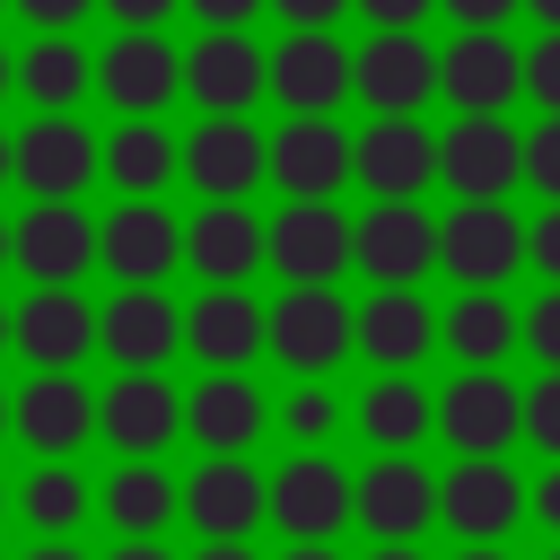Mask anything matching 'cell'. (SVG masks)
Returning a JSON list of instances; mask_svg holds the SVG:
<instances>
[{"label":"cell","instance_id":"1","mask_svg":"<svg viewBox=\"0 0 560 560\" xmlns=\"http://www.w3.org/2000/svg\"><path fill=\"white\" fill-rule=\"evenodd\" d=\"M341 525H359V472H341L332 455H289L271 472V534L280 542H341Z\"/></svg>","mask_w":560,"mask_h":560},{"label":"cell","instance_id":"2","mask_svg":"<svg viewBox=\"0 0 560 560\" xmlns=\"http://www.w3.org/2000/svg\"><path fill=\"white\" fill-rule=\"evenodd\" d=\"M359 350V306H341V289H289L271 306V359L298 385H324V368H341Z\"/></svg>","mask_w":560,"mask_h":560},{"label":"cell","instance_id":"3","mask_svg":"<svg viewBox=\"0 0 560 560\" xmlns=\"http://www.w3.org/2000/svg\"><path fill=\"white\" fill-rule=\"evenodd\" d=\"M359 262V219H341L332 201H289L271 219V271L289 289H332Z\"/></svg>","mask_w":560,"mask_h":560},{"label":"cell","instance_id":"4","mask_svg":"<svg viewBox=\"0 0 560 560\" xmlns=\"http://www.w3.org/2000/svg\"><path fill=\"white\" fill-rule=\"evenodd\" d=\"M184 525L201 542H245L254 525H271V481L245 455H201L184 472Z\"/></svg>","mask_w":560,"mask_h":560},{"label":"cell","instance_id":"5","mask_svg":"<svg viewBox=\"0 0 560 560\" xmlns=\"http://www.w3.org/2000/svg\"><path fill=\"white\" fill-rule=\"evenodd\" d=\"M438 262L464 280V289H499L516 262H525V219L508 201H455L438 219Z\"/></svg>","mask_w":560,"mask_h":560},{"label":"cell","instance_id":"6","mask_svg":"<svg viewBox=\"0 0 560 560\" xmlns=\"http://www.w3.org/2000/svg\"><path fill=\"white\" fill-rule=\"evenodd\" d=\"M438 438L455 455H508L525 438V394L499 376V368H464L446 394H438Z\"/></svg>","mask_w":560,"mask_h":560},{"label":"cell","instance_id":"7","mask_svg":"<svg viewBox=\"0 0 560 560\" xmlns=\"http://www.w3.org/2000/svg\"><path fill=\"white\" fill-rule=\"evenodd\" d=\"M525 516V481L508 472V455H455V472H438V525L455 542H499Z\"/></svg>","mask_w":560,"mask_h":560},{"label":"cell","instance_id":"8","mask_svg":"<svg viewBox=\"0 0 560 560\" xmlns=\"http://www.w3.org/2000/svg\"><path fill=\"white\" fill-rule=\"evenodd\" d=\"M525 175V140L499 114H455V131H438V184L455 201H499Z\"/></svg>","mask_w":560,"mask_h":560},{"label":"cell","instance_id":"9","mask_svg":"<svg viewBox=\"0 0 560 560\" xmlns=\"http://www.w3.org/2000/svg\"><path fill=\"white\" fill-rule=\"evenodd\" d=\"M9 438H26L35 464H70L96 438V394L79 376H26L9 394Z\"/></svg>","mask_w":560,"mask_h":560},{"label":"cell","instance_id":"10","mask_svg":"<svg viewBox=\"0 0 560 560\" xmlns=\"http://www.w3.org/2000/svg\"><path fill=\"white\" fill-rule=\"evenodd\" d=\"M175 341H184V306L166 289H114L96 306V350L122 376H158V359H175Z\"/></svg>","mask_w":560,"mask_h":560},{"label":"cell","instance_id":"11","mask_svg":"<svg viewBox=\"0 0 560 560\" xmlns=\"http://www.w3.org/2000/svg\"><path fill=\"white\" fill-rule=\"evenodd\" d=\"M96 429H105V446L122 464H158L175 446V429H184V394L166 376H114L96 394Z\"/></svg>","mask_w":560,"mask_h":560},{"label":"cell","instance_id":"12","mask_svg":"<svg viewBox=\"0 0 560 560\" xmlns=\"http://www.w3.org/2000/svg\"><path fill=\"white\" fill-rule=\"evenodd\" d=\"M9 262L35 280V289H79V271L96 262V219L79 201H35L9 236Z\"/></svg>","mask_w":560,"mask_h":560},{"label":"cell","instance_id":"13","mask_svg":"<svg viewBox=\"0 0 560 560\" xmlns=\"http://www.w3.org/2000/svg\"><path fill=\"white\" fill-rule=\"evenodd\" d=\"M184 350L210 368V376H245L254 350H271V306H254L245 289H201L184 306Z\"/></svg>","mask_w":560,"mask_h":560},{"label":"cell","instance_id":"14","mask_svg":"<svg viewBox=\"0 0 560 560\" xmlns=\"http://www.w3.org/2000/svg\"><path fill=\"white\" fill-rule=\"evenodd\" d=\"M184 175L201 201H245L262 175H271V140L245 122V114H210L192 140H184Z\"/></svg>","mask_w":560,"mask_h":560},{"label":"cell","instance_id":"15","mask_svg":"<svg viewBox=\"0 0 560 560\" xmlns=\"http://www.w3.org/2000/svg\"><path fill=\"white\" fill-rule=\"evenodd\" d=\"M359 175V140L324 114V122H280L271 131V184L289 201H332L341 184Z\"/></svg>","mask_w":560,"mask_h":560},{"label":"cell","instance_id":"16","mask_svg":"<svg viewBox=\"0 0 560 560\" xmlns=\"http://www.w3.org/2000/svg\"><path fill=\"white\" fill-rule=\"evenodd\" d=\"M18 350L35 376H79V359L96 350V306L79 289H26V306H9Z\"/></svg>","mask_w":560,"mask_h":560},{"label":"cell","instance_id":"17","mask_svg":"<svg viewBox=\"0 0 560 560\" xmlns=\"http://www.w3.org/2000/svg\"><path fill=\"white\" fill-rule=\"evenodd\" d=\"M359 525L376 542H420L438 525V472L420 455H376L359 472Z\"/></svg>","mask_w":560,"mask_h":560},{"label":"cell","instance_id":"18","mask_svg":"<svg viewBox=\"0 0 560 560\" xmlns=\"http://www.w3.org/2000/svg\"><path fill=\"white\" fill-rule=\"evenodd\" d=\"M359 96L376 105V122H420V105L438 96V52L420 35H368V52H350Z\"/></svg>","mask_w":560,"mask_h":560},{"label":"cell","instance_id":"19","mask_svg":"<svg viewBox=\"0 0 560 560\" xmlns=\"http://www.w3.org/2000/svg\"><path fill=\"white\" fill-rule=\"evenodd\" d=\"M96 262H105L122 289H158V280L184 262V228H175V210H158V201H122V210L96 228Z\"/></svg>","mask_w":560,"mask_h":560},{"label":"cell","instance_id":"20","mask_svg":"<svg viewBox=\"0 0 560 560\" xmlns=\"http://www.w3.org/2000/svg\"><path fill=\"white\" fill-rule=\"evenodd\" d=\"M96 166H105V149L70 114H44V122L18 131V184H26V201H79Z\"/></svg>","mask_w":560,"mask_h":560},{"label":"cell","instance_id":"21","mask_svg":"<svg viewBox=\"0 0 560 560\" xmlns=\"http://www.w3.org/2000/svg\"><path fill=\"white\" fill-rule=\"evenodd\" d=\"M350 88H359V70H350V52L332 35H289L271 52V96L289 105V122H324Z\"/></svg>","mask_w":560,"mask_h":560},{"label":"cell","instance_id":"22","mask_svg":"<svg viewBox=\"0 0 560 560\" xmlns=\"http://www.w3.org/2000/svg\"><path fill=\"white\" fill-rule=\"evenodd\" d=\"M184 262H192L210 289H245V271L271 262V228H262L245 201H210V210H192V228H184Z\"/></svg>","mask_w":560,"mask_h":560},{"label":"cell","instance_id":"23","mask_svg":"<svg viewBox=\"0 0 560 560\" xmlns=\"http://www.w3.org/2000/svg\"><path fill=\"white\" fill-rule=\"evenodd\" d=\"M429 262H438V219H429L420 201H376V210L359 219V271H368L376 289H411Z\"/></svg>","mask_w":560,"mask_h":560},{"label":"cell","instance_id":"24","mask_svg":"<svg viewBox=\"0 0 560 560\" xmlns=\"http://www.w3.org/2000/svg\"><path fill=\"white\" fill-rule=\"evenodd\" d=\"M429 350H438V306H429L420 289H376V298L359 306V359H368L376 376H411Z\"/></svg>","mask_w":560,"mask_h":560},{"label":"cell","instance_id":"25","mask_svg":"<svg viewBox=\"0 0 560 560\" xmlns=\"http://www.w3.org/2000/svg\"><path fill=\"white\" fill-rule=\"evenodd\" d=\"M96 88H105V105H122L131 122H149V114L184 88V52H175L166 35H114L105 61H96Z\"/></svg>","mask_w":560,"mask_h":560},{"label":"cell","instance_id":"26","mask_svg":"<svg viewBox=\"0 0 560 560\" xmlns=\"http://www.w3.org/2000/svg\"><path fill=\"white\" fill-rule=\"evenodd\" d=\"M438 88L455 96V114H499L508 96H525V52L508 35H455L438 52Z\"/></svg>","mask_w":560,"mask_h":560},{"label":"cell","instance_id":"27","mask_svg":"<svg viewBox=\"0 0 560 560\" xmlns=\"http://www.w3.org/2000/svg\"><path fill=\"white\" fill-rule=\"evenodd\" d=\"M262 429H271V411H262V385L254 376H201L184 394V438L201 455H245Z\"/></svg>","mask_w":560,"mask_h":560},{"label":"cell","instance_id":"28","mask_svg":"<svg viewBox=\"0 0 560 560\" xmlns=\"http://www.w3.org/2000/svg\"><path fill=\"white\" fill-rule=\"evenodd\" d=\"M262 88H271V52H254L245 35H201L184 52V96L210 114H245Z\"/></svg>","mask_w":560,"mask_h":560},{"label":"cell","instance_id":"29","mask_svg":"<svg viewBox=\"0 0 560 560\" xmlns=\"http://www.w3.org/2000/svg\"><path fill=\"white\" fill-rule=\"evenodd\" d=\"M359 184L376 201H420V184H438V131H420V122H368L359 131Z\"/></svg>","mask_w":560,"mask_h":560},{"label":"cell","instance_id":"30","mask_svg":"<svg viewBox=\"0 0 560 560\" xmlns=\"http://www.w3.org/2000/svg\"><path fill=\"white\" fill-rule=\"evenodd\" d=\"M96 508H105V525H114L122 542H158V534L184 516V481L158 472V464H114L105 490H96Z\"/></svg>","mask_w":560,"mask_h":560},{"label":"cell","instance_id":"31","mask_svg":"<svg viewBox=\"0 0 560 560\" xmlns=\"http://www.w3.org/2000/svg\"><path fill=\"white\" fill-rule=\"evenodd\" d=\"M438 341L455 350V368H499V359L525 341V315H516L499 289H464V298L438 315Z\"/></svg>","mask_w":560,"mask_h":560},{"label":"cell","instance_id":"32","mask_svg":"<svg viewBox=\"0 0 560 560\" xmlns=\"http://www.w3.org/2000/svg\"><path fill=\"white\" fill-rule=\"evenodd\" d=\"M359 438L376 446V455H411L429 429H438V394L429 385H411V376H376L368 394H359Z\"/></svg>","mask_w":560,"mask_h":560},{"label":"cell","instance_id":"33","mask_svg":"<svg viewBox=\"0 0 560 560\" xmlns=\"http://www.w3.org/2000/svg\"><path fill=\"white\" fill-rule=\"evenodd\" d=\"M88 508H96V490H88L70 464H35V472L18 481V516L35 525V542H70V534L88 525Z\"/></svg>","mask_w":560,"mask_h":560},{"label":"cell","instance_id":"34","mask_svg":"<svg viewBox=\"0 0 560 560\" xmlns=\"http://www.w3.org/2000/svg\"><path fill=\"white\" fill-rule=\"evenodd\" d=\"M88 79H96V61H88L70 35H35L26 61H18V88H26L44 114H70V105L88 96Z\"/></svg>","mask_w":560,"mask_h":560},{"label":"cell","instance_id":"35","mask_svg":"<svg viewBox=\"0 0 560 560\" xmlns=\"http://www.w3.org/2000/svg\"><path fill=\"white\" fill-rule=\"evenodd\" d=\"M175 166H184V149H175V131H158V122H122V131L105 140V184H122L131 201H149Z\"/></svg>","mask_w":560,"mask_h":560},{"label":"cell","instance_id":"36","mask_svg":"<svg viewBox=\"0 0 560 560\" xmlns=\"http://www.w3.org/2000/svg\"><path fill=\"white\" fill-rule=\"evenodd\" d=\"M280 429H289V446H298V455H324V438L341 429V402H332V385H298V394L280 402Z\"/></svg>","mask_w":560,"mask_h":560},{"label":"cell","instance_id":"37","mask_svg":"<svg viewBox=\"0 0 560 560\" xmlns=\"http://www.w3.org/2000/svg\"><path fill=\"white\" fill-rule=\"evenodd\" d=\"M525 438L560 464V368H542V385H525Z\"/></svg>","mask_w":560,"mask_h":560},{"label":"cell","instance_id":"38","mask_svg":"<svg viewBox=\"0 0 560 560\" xmlns=\"http://www.w3.org/2000/svg\"><path fill=\"white\" fill-rule=\"evenodd\" d=\"M525 184L560 210V114H551L542 131H525Z\"/></svg>","mask_w":560,"mask_h":560},{"label":"cell","instance_id":"39","mask_svg":"<svg viewBox=\"0 0 560 560\" xmlns=\"http://www.w3.org/2000/svg\"><path fill=\"white\" fill-rule=\"evenodd\" d=\"M525 96H534L542 114H560V35H542V44L525 52Z\"/></svg>","mask_w":560,"mask_h":560},{"label":"cell","instance_id":"40","mask_svg":"<svg viewBox=\"0 0 560 560\" xmlns=\"http://www.w3.org/2000/svg\"><path fill=\"white\" fill-rule=\"evenodd\" d=\"M525 350H534L542 368H560V289H542V298L525 306Z\"/></svg>","mask_w":560,"mask_h":560},{"label":"cell","instance_id":"41","mask_svg":"<svg viewBox=\"0 0 560 560\" xmlns=\"http://www.w3.org/2000/svg\"><path fill=\"white\" fill-rule=\"evenodd\" d=\"M438 9H446V18L464 26V35H499V26H508V18L525 9V0H438Z\"/></svg>","mask_w":560,"mask_h":560},{"label":"cell","instance_id":"42","mask_svg":"<svg viewBox=\"0 0 560 560\" xmlns=\"http://www.w3.org/2000/svg\"><path fill=\"white\" fill-rule=\"evenodd\" d=\"M525 262H534V271L560 289V210H542V219L525 228Z\"/></svg>","mask_w":560,"mask_h":560},{"label":"cell","instance_id":"43","mask_svg":"<svg viewBox=\"0 0 560 560\" xmlns=\"http://www.w3.org/2000/svg\"><path fill=\"white\" fill-rule=\"evenodd\" d=\"M350 9H368L376 35H420V18H429L438 0H350Z\"/></svg>","mask_w":560,"mask_h":560},{"label":"cell","instance_id":"44","mask_svg":"<svg viewBox=\"0 0 560 560\" xmlns=\"http://www.w3.org/2000/svg\"><path fill=\"white\" fill-rule=\"evenodd\" d=\"M280 18H289V35H332V18L350 9V0H271Z\"/></svg>","mask_w":560,"mask_h":560},{"label":"cell","instance_id":"45","mask_svg":"<svg viewBox=\"0 0 560 560\" xmlns=\"http://www.w3.org/2000/svg\"><path fill=\"white\" fill-rule=\"evenodd\" d=\"M184 9H192L210 35H245V18H254V9H271V0H184Z\"/></svg>","mask_w":560,"mask_h":560},{"label":"cell","instance_id":"46","mask_svg":"<svg viewBox=\"0 0 560 560\" xmlns=\"http://www.w3.org/2000/svg\"><path fill=\"white\" fill-rule=\"evenodd\" d=\"M184 0H105V18H122V35H158V18H175Z\"/></svg>","mask_w":560,"mask_h":560},{"label":"cell","instance_id":"47","mask_svg":"<svg viewBox=\"0 0 560 560\" xmlns=\"http://www.w3.org/2000/svg\"><path fill=\"white\" fill-rule=\"evenodd\" d=\"M18 9H26V26H44V35H70V26H79L96 0H18Z\"/></svg>","mask_w":560,"mask_h":560},{"label":"cell","instance_id":"48","mask_svg":"<svg viewBox=\"0 0 560 560\" xmlns=\"http://www.w3.org/2000/svg\"><path fill=\"white\" fill-rule=\"evenodd\" d=\"M525 516H534L542 534H560V464H551V472H542V481L525 490Z\"/></svg>","mask_w":560,"mask_h":560},{"label":"cell","instance_id":"49","mask_svg":"<svg viewBox=\"0 0 560 560\" xmlns=\"http://www.w3.org/2000/svg\"><path fill=\"white\" fill-rule=\"evenodd\" d=\"M105 560H175V551H166V542H114Z\"/></svg>","mask_w":560,"mask_h":560},{"label":"cell","instance_id":"50","mask_svg":"<svg viewBox=\"0 0 560 560\" xmlns=\"http://www.w3.org/2000/svg\"><path fill=\"white\" fill-rule=\"evenodd\" d=\"M26 560H88L79 542H26Z\"/></svg>","mask_w":560,"mask_h":560},{"label":"cell","instance_id":"51","mask_svg":"<svg viewBox=\"0 0 560 560\" xmlns=\"http://www.w3.org/2000/svg\"><path fill=\"white\" fill-rule=\"evenodd\" d=\"M368 560H429V551H420V542H376Z\"/></svg>","mask_w":560,"mask_h":560},{"label":"cell","instance_id":"52","mask_svg":"<svg viewBox=\"0 0 560 560\" xmlns=\"http://www.w3.org/2000/svg\"><path fill=\"white\" fill-rule=\"evenodd\" d=\"M280 560H341V551H332V542H289Z\"/></svg>","mask_w":560,"mask_h":560},{"label":"cell","instance_id":"53","mask_svg":"<svg viewBox=\"0 0 560 560\" xmlns=\"http://www.w3.org/2000/svg\"><path fill=\"white\" fill-rule=\"evenodd\" d=\"M192 560H254V551H245V542H201Z\"/></svg>","mask_w":560,"mask_h":560},{"label":"cell","instance_id":"54","mask_svg":"<svg viewBox=\"0 0 560 560\" xmlns=\"http://www.w3.org/2000/svg\"><path fill=\"white\" fill-rule=\"evenodd\" d=\"M534 18H542V35H560V0H525Z\"/></svg>","mask_w":560,"mask_h":560},{"label":"cell","instance_id":"55","mask_svg":"<svg viewBox=\"0 0 560 560\" xmlns=\"http://www.w3.org/2000/svg\"><path fill=\"white\" fill-rule=\"evenodd\" d=\"M455 560H508V551H499V542H464Z\"/></svg>","mask_w":560,"mask_h":560},{"label":"cell","instance_id":"56","mask_svg":"<svg viewBox=\"0 0 560 560\" xmlns=\"http://www.w3.org/2000/svg\"><path fill=\"white\" fill-rule=\"evenodd\" d=\"M9 175H18V140L0 131V184H9Z\"/></svg>","mask_w":560,"mask_h":560},{"label":"cell","instance_id":"57","mask_svg":"<svg viewBox=\"0 0 560 560\" xmlns=\"http://www.w3.org/2000/svg\"><path fill=\"white\" fill-rule=\"evenodd\" d=\"M9 88H18V61H9V52H0V96H9Z\"/></svg>","mask_w":560,"mask_h":560},{"label":"cell","instance_id":"58","mask_svg":"<svg viewBox=\"0 0 560 560\" xmlns=\"http://www.w3.org/2000/svg\"><path fill=\"white\" fill-rule=\"evenodd\" d=\"M0 350H18V324H9V306H0Z\"/></svg>","mask_w":560,"mask_h":560},{"label":"cell","instance_id":"59","mask_svg":"<svg viewBox=\"0 0 560 560\" xmlns=\"http://www.w3.org/2000/svg\"><path fill=\"white\" fill-rule=\"evenodd\" d=\"M9 508H18V490H9V481H0V516H9Z\"/></svg>","mask_w":560,"mask_h":560},{"label":"cell","instance_id":"60","mask_svg":"<svg viewBox=\"0 0 560 560\" xmlns=\"http://www.w3.org/2000/svg\"><path fill=\"white\" fill-rule=\"evenodd\" d=\"M9 236H18V228H9V219H0V262H9Z\"/></svg>","mask_w":560,"mask_h":560},{"label":"cell","instance_id":"61","mask_svg":"<svg viewBox=\"0 0 560 560\" xmlns=\"http://www.w3.org/2000/svg\"><path fill=\"white\" fill-rule=\"evenodd\" d=\"M0 438H9V394H0Z\"/></svg>","mask_w":560,"mask_h":560},{"label":"cell","instance_id":"62","mask_svg":"<svg viewBox=\"0 0 560 560\" xmlns=\"http://www.w3.org/2000/svg\"><path fill=\"white\" fill-rule=\"evenodd\" d=\"M542 560H560V542H551V551H542Z\"/></svg>","mask_w":560,"mask_h":560},{"label":"cell","instance_id":"63","mask_svg":"<svg viewBox=\"0 0 560 560\" xmlns=\"http://www.w3.org/2000/svg\"><path fill=\"white\" fill-rule=\"evenodd\" d=\"M0 9H9V0H0Z\"/></svg>","mask_w":560,"mask_h":560}]
</instances>
